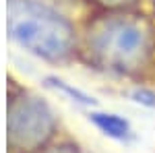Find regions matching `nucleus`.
I'll use <instances>...</instances> for the list:
<instances>
[{"instance_id": "nucleus-7", "label": "nucleus", "mask_w": 155, "mask_h": 153, "mask_svg": "<svg viewBox=\"0 0 155 153\" xmlns=\"http://www.w3.org/2000/svg\"><path fill=\"white\" fill-rule=\"evenodd\" d=\"M46 153H77V151H72V147H54Z\"/></svg>"}, {"instance_id": "nucleus-2", "label": "nucleus", "mask_w": 155, "mask_h": 153, "mask_svg": "<svg viewBox=\"0 0 155 153\" xmlns=\"http://www.w3.org/2000/svg\"><path fill=\"white\" fill-rule=\"evenodd\" d=\"M91 50L107 68L139 71L153 56V31L141 19H107L93 33Z\"/></svg>"}, {"instance_id": "nucleus-4", "label": "nucleus", "mask_w": 155, "mask_h": 153, "mask_svg": "<svg viewBox=\"0 0 155 153\" xmlns=\"http://www.w3.org/2000/svg\"><path fill=\"white\" fill-rule=\"evenodd\" d=\"M89 118H91V122L104 135L112 137V139L124 141V139L130 137V124H128V120H124L118 114H99V112H95V114H91Z\"/></svg>"}, {"instance_id": "nucleus-6", "label": "nucleus", "mask_w": 155, "mask_h": 153, "mask_svg": "<svg viewBox=\"0 0 155 153\" xmlns=\"http://www.w3.org/2000/svg\"><path fill=\"white\" fill-rule=\"evenodd\" d=\"M132 99L141 106H147V108H155V91L153 89H137L132 93Z\"/></svg>"}, {"instance_id": "nucleus-8", "label": "nucleus", "mask_w": 155, "mask_h": 153, "mask_svg": "<svg viewBox=\"0 0 155 153\" xmlns=\"http://www.w3.org/2000/svg\"><path fill=\"white\" fill-rule=\"evenodd\" d=\"M101 2H106V4H118V2H124V0H101Z\"/></svg>"}, {"instance_id": "nucleus-1", "label": "nucleus", "mask_w": 155, "mask_h": 153, "mask_svg": "<svg viewBox=\"0 0 155 153\" xmlns=\"http://www.w3.org/2000/svg\"><path fill=\"white\" fill-rule=\"evenodd\" d=\"M8 31L15 42L46 60H64L74 50L72 25L46 4L12 0Z\"/></svg>"}, {"instance_id": "nucleus-9", "label": "nucleus", "mask_w": 155, "mask_h": 153, "mask_svg": "<svg viewBox=\"0 0 155 153\" xmlns=\"http://www.w3.org/2000/svg\"><path fill=\"white\" fill-rule=\"evenodd\" d=\"M151 2H153V4H155V0H151Z\"/></svg>"}, {"instance_id": "nucleus-5", "label": "nucleus", "mask_w": 155, "mask_h": 153, "mask_svg": "<svg viewBox=\"0 0 155 153\" xmlns=\"http://www.w3.org/2000/svg\"><path fill=\"white\" fill-rule=\"evenodd\" d=\"M50 83L56 87V89H62L64 93H68L71 97H74L79 104H83V106H93L95 101H93V97H89V95H85L83 91H79V89H72V87H68L64 81H58V79H50Z\"/></svg>"}, {"instance_id": "nucleus-3", "label": "nucleus", "mask_w": 155, "mask_h": 153, "mask_svg": "<svg viewBox=\"0 0 155 153\" xmlns=\"http://www.w3.org/2000/svg\"><path fill=\"white\" fill-rule=\"evenodd\" d=\"M52 132L54 116L44 101L25 97L12 104L8 116V143L15 151H35L52 137Z\"/></svg>"}]
</instances>
